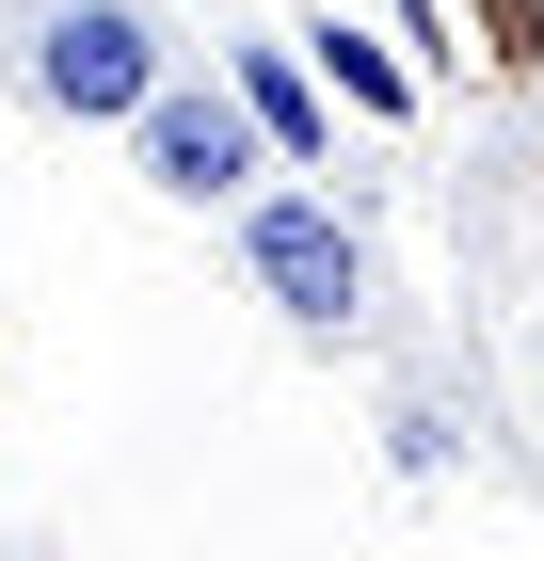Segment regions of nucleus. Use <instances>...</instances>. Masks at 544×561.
Segmentation results:
<instances>
[{"instance_id":"obj_2","label":"nucleus","mask_w":544,"mask_h":561,"mask_svg":"<svg viewBox=\"0 0 544 561\" xmlns=\"http://www.w3.org/2000/svg\"><path fill=\"white\" fill-rule=\"evenodd\" d=\"M128 161H144V193H176V209H256L273 129H256L241 81H161V96H144V129H128Z\"/></svg>"},{"instance_id":"obj_6","label":"nucleus","mask_w":544,"mask_h":561,"mask_svg":"<svg viewBox=\"0 0 544 561\" xmlns=\"http://www.w3.org/2000/svg\"><path fill=\"white\" fill-rule=\"evenodd\" d=\"M464 16H481V65H497V81L544 65V0H464Z\"/></svg>"},{"instance_id":"obj_1","label":"nucleus","mask_w":544,"mask_h":561,"mask_svg":"<svg viewBox=\"0 0 544 561\" xmlns=\"http://www.w3.org/2000/svg\"><path fill=\"white\" fill-rule=\"evenodd\" d=\"M176 81V48L144 0H48L33 16V96L65 129H144V96Z\"/></svg>"},{"instance_id":"obj_7","label":"nucleus","mask_w":544,"mask_h":561,"mask_svg":"<svg viewBox=\"0 0 544 561\" xmlns=\"http://www.w3.org/2000/svg\"><path fill=\"white\" fill-rule=\"evenodd\" d=\"M33 16H48V0H33Z\"/></svg>"},{"instance_id":"obj_3","label":"nucleus","mask_w":544,"mask_h":561,"mask_svg":"<svg viewBox=\"0 0 544 561\" xmlns=\"http://www.w3.org/2000/svg\"><path fill=\"white\" fill-rule=\"evenodd\" d=\"M241 273L289 305L304 337H352V305H369V241L336 225V193H256L241 209Z\"/></svg>"},{"instance_id":"obj_4","label":"nucleus","mask_w":544,"mask_h":561,"mask_svg":"<svg viewBox=\"0 0 544 561\" xmlns=\"http://www.w3.org/2000/svg\"><path fill=\"white\" fill-rule=\"evenodd\" d=\"M224 81L256 96V129H273V161H289V176H321V161H336V113H321L304 33H241V48H224Z\"/></svg>"},{"instance_id":"obj_5","label":"nucleus","mask_w":544,"mask_h":561,"mask_svg":"<svg viewBox=\"0 0 544 561\" xmlns=\"http://www.w3.org/2000/svg\"><path fill=\"white\" fill-rule=\"evenodd\" d=\"M304 65H321V81L352 96L369 129H401V113H417V65H401V48H369L352 16H304Z\"/></svg>"}]
</instances>
